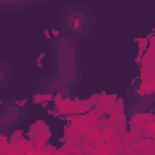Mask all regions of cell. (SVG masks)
<instances>
[{"label":"cell","instance_id":"cell-1","mask_svg":"<svg viewBox=\"0 0 155 155\" xmlns=\"http://www.w3.org/2000/svg\"><path fill=\"white\" fill-rule=\"evenodd\" d=\"M49 51H51V62L55 68L57 81L73 97H77V90L82 82L81 40L58 33L49 40Z\"/></svg>","mask_w":155,"mask_h":155},{"label":"cell","instance_id":"cell-2","mask_svg":"<svg viewBox=\"0 0 155 155\" xmlns=\"http://www.w3.org/2000/svg\"><path fill=\"white\" fill-rule=\"evenodd\" d=\"M58 28L60 33L73 38H88L95 29V15L84 4H69L60 11Z\"/></svg>","mask_w":155,"mask_h":155},{"label":"cell","instance_id":"cell-6","mask_svg":"<svg viewBox=\"0 0 155 155\" xmlns=\"http://www.w3.org/2000/svg\"><path fill=\"white\" fill-rule=\"evenodd\" d=\"M13 79V69L9 68L8 62H4L2 58H0V90H4Z\"/></svg>","mask_w":155,"mask_h":155},{"label":"cell","instance_id":"cell-7","mask_svg":"<svg viewBox=\"0 0 155 155\" xmlns=\"http://www.w3.org/2000/svg\"><path fill=\"white\" fill-rule=\"evenodd\" d=\"M35 2H48V0H35Z\"/></svg>","mask_w":155,"mask_h":155},{"label":"cell","instance_id":"cell-3","mask_svg":"<svg viewBox=\"0 0 155 155\" xmlns=\"http://www.w3.org/2000/svg\"><path fill=\"white\" fill-rule=\"evenodd\" d=\"M153 102H155V91L150 82L137 79L130 84L128 93H126V111L130 117L150 111Z\"/></svg>","mask_w":155,"mask_h":155},{"label":"cell","instance_id":"cell-4","mask_svg":"<svg viewBox=\"0 0 155 155\" xmlns=\"http://www.w3.org/2000/svg\"><path fill=\"white\" fill-rule=\"evenodd\" d=\"M28 117L26 104L18 101H4L0 102V139L11 135Z\"/></svg>","mask_w":155,"mask_h":155},{"label":"cell","instance_id":"cell-5","mask_svg":"<svg viewBox=\"0 0 155 155\" xmlns=\"http://www.w3.org/2000/svg\"><path fill=\"white\" fill-rule=\"evenodd\" d=\"M37 4L35 0H0V13H9V11H24L29 6Z\"/></svg>","mask_w":155,"mask_h":155}]
</instances>
